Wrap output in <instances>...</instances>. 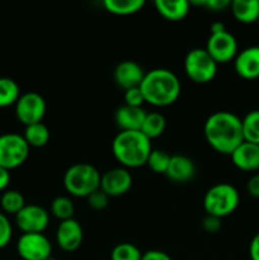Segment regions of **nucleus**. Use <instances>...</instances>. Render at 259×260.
<instances>
[{
	"instance_id": "nucleus-1",
	"label": "nucleus",
	"mask_w": 259,
	"mask_h": 260,
	"mask_svg": "<svg viewBox=\"0 0 259 260\" xmlns=\"http://www.w3.org/2000/svg\"><path fill=\"white\" fill-rule=\"evenodd\" d=\"M203 132L207 144L222 155H231L244 141L241 118L229 111L210 114L203 126Z\"/></svg>"
},
{
	"instance_id": "nucleus-2",
	"label": "nucleus",
	"mask_w": 259,
	"mask_h": 260,
	"mask_svg": "<svg viewBox=\"0 0 259 260\" xmlns=\"http://www.w3.org/2000/svg\"><path fill=\"white\" fill-rule=\"evenodd\" d=\"M140 89L146 103L161 108L177 102L182 91V84L172 70L159 68L145 74Z\"/></svg>"
},
{
	"instance_id": "nucleus-3",
	"label": "nucleus",
	"mask_w": 259,
	"mask_h": 260,
	"mask_svg": "<svg viewBox=\"0 0 259 260\" xmlns=\"http://www.w3.org/2000/svg\"><path fill=\"white\" fill-rule=\"evenodd\" d=\"M151 150V140L141 131H119L112 141L113 156L126 169L146 165Z\"/></svg>"
},
{
	"instance_id": "nucleus-4",
	"label": "nucleus",
	"mask_w": 259,
	"mask_h": 260,
	"mask_svg": "<svg viewBox=\"0 0 259 260\" xmlns=\"http://www.w3.org/2000/svg\"><path fill=\"white\" fill-rule=\"evenodd\" d=\"M102 174L89 162H76L63 174V187L69 194L78 198H86L101 188Z\"/></svg>"
},
{
	"instance_id": "nucleus-5",
	"label": "nucleus",
	"mask_w": 259,
	"mask_h": 260,
	"mask_svg": "<svg viewBox=\"0 0 259 260\" xmlns=\"http://www.w3.org/2000/svg\"><path fill=\"white\" fill-rule=\"evenodd\" d=\"M240 203L239 190L230 183H217L208 188L203 197L206 213L222 220L236 211Z\"/></svg>"
},
{
	"instance_id": "nucleus-6",
	"label": "nucleus",
	"mask_w": 259,
	"mask_h": 260,
	"mask_svg": "<svg viewBox=\"0 0 259 260\" xmlns=\"http://www.w3.org/2000/svg\"><path fill=\"white\" fill-rule=\"evenodd\" d=\"M185 75L196 84H207L217 74V62L206 48H192L184 58Z\"/></svg>"
},
{
	"instance_id": "nucleus-7",
	"label": "nucleus",
	"mask_w": 259,
	"mask_h": 260,
	"mask_svg": "<svg viewBox=\"0 0 259 260\" xmlns=\"http://www.w3.org/2000/svg\"><path fill=\"white\" fill-rule=\"evenodd\" d=\"M29 149L23 135L14 132L0 135V167L9 172L19 168L29 156Z\"/></svg>"
},
{
	"instance_id": "nucleus-8",
	"label": "nucleus",
	"mask_w": 259,
	"mask_h": 260,
	"mask_svg": "<svg viewBox=\"0 0 259 260\" xmlns=\"http://www.w3.org/2000/svg\"><path fill=\"white\" fill-rule=\"evenodd\" d=\"M14 107L18 121L24 126L42 122L47 111L45 98L36 91H27L24 94H20Z\"/></svg>"
},
{
	"instance_id": "nucleus-9",
	"label": "nucleus",
	"mask_w": 259,
	"mask_h": 260,
	"mask_svg": "<svg viewBox=\"0 0 259 260\" xmlns=\"http://www.w3.org/2000/svg\"><path fill=\"white\" fill-rule=\"evenodd\" d=\"M17 253L23 260H46L52 256V244L45 234H22Z\"/></svg>"
},
{
	"instance_id": "nucleus-10",
	"label": "nucleus",
	"mask_w": 259,
	"mask_h": 260,
	"mask_svg": "<svg viewBox=\"0 0 259 260\" xmlns=\"http://www.w3.org/2000/svg\"><path fill=\"white\" fill-rule=\"evenodd\" d=\"M205 48L210 53L211 57L217 62V65L230 62L236 57L239 52L238 41H236L235 36L229 30L210 35Z\"/></svg>"
},
{
	"instance_id": "nucleus-11",
	"label": "nucleus",
	"mask_w": 259,
	"mask_h": 260,
	"mask_svg": "<svg viewBox=\"0 0 259 260\" xmlns=\"http://www.w3.org/2000/svg\"><path fill=\"white\" fill-rule=\"evenodd\" d=\"M15 223L23 234H43L50 223V213L38 205H25L15 215Z\"/></svg>"
},
{
	"instance_id": "nucleus-12",
	"label": "nucleus",
	"mask_w": 259,
	"mask_h": 260,
	"mask_svg": "<svg viewBox=\"0 0 259 260\" xmlns=\"http://www.w3.org/2000/svg\"><path fill=\"white\" fill-rule=\"evenodd\" d=\"M132 175L128 169L123 167L112 168L102 174L101 189L111 197H121L126 194L132 187Z\"/></svg>"
},
{
	"instance_id": "nucleus-13",
	"label": "nucleus",
	"mask_w": 259,
	"mask_h": 260,
	"mask_svg": "<svg viewBox=\"0 0 259 260\" xmlns=\"http://www.w3.org/2000/svg\"><path fill=\"white\" fill-rule=\"evenodd\" d=\"M56 243L62 250L75 251L83 244L84 231L79 221L75 218L61 221L56 229Z\"/></svg>"
},
{
	"instance_id": "nucleus-14",
	"label": "nucleus",
	"mask_w": 259,
	"mask_h": 260,
	"mask_svg": "<svg viewBox=\"0 0 259 260\" xmlns=\"http://www.w3.org/2000/svg\"><path fill=\"white\" fill-rule=\"evenodd\" d=\"M145 74L146 73L144 69L136 61L124 60L116 66L113 78L117 85L121 86L123 90H127L131 88H139L144 80Z\"/></svg>"
},
{
	"instance_id": "nucleus-15",
	"label": "nucleus",
	"mask_w": 259,
	"mask_h": 260,
	"mask_svg": "<svg viewBox=\"0 0 259 260\" xmlns=\"http://www.w3.org/2000/svg\"><path fill=\"white\" fill-rule=\"evenodd\" d=\"M234 69L240 78L253 80L259 78V46L239 51L234 58Z\"/></svg>"
},
{
	"instance_id": "nucleus-16",
	"label": "nucleus",
	"mask_w": 259,
	"mask_h": 260,
	"mask_svg": "<svg viewBox=\"0 0 259 260\" xmlns=\"http://www.w3.org/2000/svg\"><path fill=\"white\" fill-rule=\"evenodd\" d=\"M231 161L243 172L259 170V145L243 141L230 155Z\"/></svg>"
},
{
	"instance_id": "nucleus-17",
	"label": "nucleus",
	"mask_w": 259,
	"mask_h": 260,
	"mask_svg": "<svg viewBox=\"0 0 259 260\" xmlns=\"http://www.w3.org/2000/svg\"><path fill=\"white\" fill-rule=\"evenodd\" d=\"M165 175L174 183H187L196 175V164L190 157L177 154L170 157L169 167Z\"/></svg>"
},
{
	"instance_id": "nucleus-18",
	"label": "nucleus",
	"mask_w": 259,
	"mask_h": 260,
	"mask_svg": "<svg viewBox=\"0 0 259 260\" xmlns=\"http://www.w3.org/2000/svg\"><path fill=\"white\" fill-rule=\"evenodd\" d=\"M147 112L142 107H119L114 114V121L121 131H140Z\"/></svg>"
},
{
	"instance_id": "nucleus-19",
	"label": "nucleus",
	"mask_w": 259,
	"mask_h": 260,
	"mask_svg": "<svg viewBox=\"0 0 259 260\" xmlns=\"http://www.w3.org/2000/svg\"><path fill=\"white\" fill-rule=\"evenodd\" d=\"M154 5L163 18L173 22L184 19L190 8V3L187 0H156Z\"/></svg>"
},
{
	"instance_id": "nucleus-20",
	"label": "nucleus",
	"mask_w": 259,
	"mask_h": 260,
	"mask_svg": "<svg viewBox=\"0 0 259 260\" xmlns=\"http://www.w3.org/2000/svg\"><path fill=\"white\" fill-rule=\"evenodd\" d=\"M230 9L234 18L243 24L259 19V0H233Z\"/></svg>"
},
{
	"instance_id": "nucleus-21",
	"label": "nucleus",
	"mask_w": 259,
	"mask_h": 260,
	"mask_svg": "<svg viewBox=\"0 0 259 260\" xmlns=\"http://www.w3.org/2000/svg\"><path fill=\"white\" fill-rule=\"evenodd\" d=\"M50 128L43 122L25 126L23 137L29 147H43L50 141Z\"/></svg>"
},
{
	"instance_id": "nucleus-22",
	"label": "nucleus",
	"mask_w": 259,
	"mask_h": 260,
	"mask_svg": "<svg viewBox=\"0 0 259 260\" xmlns=\"http://www.w3.org/2000/svg\"><path fill=\"white\" fill-rule=\"evenodd\" d=\"M103 7L114 15H131L145 7V0H104Z\"/></svg>"
},
{
	"instance_id": "nucleus-23",
	"label": "nucleus",
	"mask_w": 259,
	"mask_h": 260,
	"mask_svg": "<svg viewBox=\"0 0 259 260\" xmlns=\"http://www.w3.org/2000/svg\"><path fill=\"white\" fill-rule=\"evenodd\" d=\"M167 128V119L159 112H150L146 113V117L144 119L141 129L140 131L147 137V139H157L164 134Z\"/></svg>"
},
{
	"instance_id": "nucleus-24",
	"label": "nucleus",
	"mask_w": 259,
	"mask_h": 260,
	"mask_svg": "<svg viewBox=\"0 0 259 260\" xmlns=\"http://www.w3.org/2000/svg\"><path fill=\"white\" fill-rule=\"evenodd\" d=\"M20 96V88L15 80L2 76L0 78V108L15 106Z\"/></svg>"
},
{
	"instance_id": "nucleus-25",
	"label": "nucleus",
	"mask_w": 259,
	"mask_h": 260,
	"mask_svg": "<svg viewBox=\"0 0 259 260\" xmlns=\"http://www.w3.org/2000/svg\"><path fill=\"white\" fill-rule=\"evenodd\" d=\"M27 205L24 196L15 189H7L0 197V207L5 215H17Z\"/></svg>"
},
{
	"instance_id": "nucleus-26",
	"label": "nucleus",
	"mask_w": 259,
	"mask_h": 260,
	"mask_svg": "<svg viewBox=\"0 0 259 260\" xmlns=\"http://www.w3.org/2000/svg\"><path fill=\"white\" fill-rule=\"evenodd\" d=\"M244 141L259 145V109L248 112L241 118Z\"/></svg>"
},
{
	"instance_id": "nucleus-27",
	"label": "nucleus",
	"mask_w": 259,
	"mask_h": 260,
	"mask_svg": "<svg viewBox=\"0 0 259 260\" xmlns=\"http://www.w3.org/2000/svg\"><path fill=\"white\" fill-rule=\"evenodd\" d=\"M51 213L53 217L57 220L65 221L74 218V213H75V206L71 198L66 197V196H60L56 197L51 203Z\"/></svg>"
},
{
	"instance_id": "nucleus-28",
	"label": "nucleus",
	"mask_w": 259,
	"mask_h": 260,
	"mask_svg": "<svg viewBox=\"0 0 259 260\" xmlns=\"http://www.w3.org/2000/svg\"><path fill=\"white\" fill-rule=\"evenodd\" d=\"M170 157L172 155L168 151L161 149H152L150 152L149 157H147L146 165L157 174H165L168 167H169Z\"/></svg>"
},
{
	"instance_id": "nucleus-29",
	"label": "nucleus",
	"mask_w": 259,
	"mask_h": 260,
	"mask_svg": "<svg viewBox=\"0 0 259 260\" xmlns=\"http://www.w3.org/2000/svg\"><path fill=\"white\" fill-rule=\"evenodd\" d=\"M142 251L135 244H117L111 251V260H141Z\"/></svg>"
},
{
	"instance_id": "nucleus-30",
	"label": "nucleus",
	"mask_w": 259,
	"mask_h": 260,
	"mask_svg": "<svg viewBox=\"0 0 259 260\" xmlns=\"http://www.w3.org/2000/svg\"><path fill=\"white\" fill-rule=\"evenodd\" d=\"M13 236V226L8 215L0 212V249L5 248L10 243Z\"/></svg>"
},
{
	"instance_id": "nucleus-31",
	"label": "nucleus",
	"mask_w": 259,
	"mask_h": 260,
	"mask_svg": "<svg viewBox=\"0 0 259 260\" xmlns=\"http://www.w3.org/2000/svg\"><path fill=\"white\" fill-rule=\"evenodd\" d=\"M86 202H88L89 207L93 208V210L102 211L108 206L109 197L99 188V189H96L95 192H93L90 196L86 197Z\"/></svg>"
},
{
	"instance_id": "nucleus-32",
	"label": "nucleus",
	"mask_w": 259,
	"mask_h": 260,
	"mask_svg": "<svg viewBox=\"0 0 259 260\" xmlns=\"http://www.w3.org/2000/svg\"><path fill=\"white\" fill-rule=\"evenodd\" d=\"M123 101L124 106L130 107H142V104L145 103L144 95H142L141 89L139 88H131L124 90L123 94Z\"/></svg>"
},
{
	"instance_id": "nucleus-33",
	"label": "nucleus",
	"mask_w": 259,
	"mask_h": 260,
	"mask_svg": "<svg viewBox=\"0 0 259 260\" xmlns=\"http://www.w3.org/2000/svg\"><path fill=\"white\" fill-rule=\"evenodd\" d=\"M201 226H202V229L206 233L215 234L220 230L221 226H222V222H221V218L211 215H206L202 218V221H201Z\"/></svg>"
},
{
	"instance_id": "nucleus-34",
	"label": "nucleus",
	"mask_w": 259,
	"mask_h": 260,
	"mask_svg": "<svg viewBox=\"0 0 259 260\" xmlns=\"http://www.w3.org/2000/svg\"><path fill=\"white\" fill-rule=\"evenodd\" d=\"M246 190L254 198H259V173L253 174L246 183Z\"/></svg>"
},
{
	"instance_id": "nucleus-35",
	"label": "nucleus",
	"mask_w": 259,
	"mask_h": 260,
	"mask_svg": "<svg viewBox=\"0 0 259 260\" xmlns=\"http://www.w3.org/2000/svg\"><path fill=\"white\" fill-rule=\"evenodd\" d=\"M231 2L229 0H205L203 2V7H207L208 9L215 10V12H220V10L230 8Z\"/></svg>"
},
{
	"instance_id": "nucleus-36",
	"label": "nucleus",
	"mask_w": 259,
	"mask_h": 260,
	"mask_svg": "<svg viewBox=\"0 0 259 260\" xmlns=\"http://www.w3.org/2000/svg\"><path fill=\"white\" fill-rule=\"evenodd\" d=\"M141 260H173L169 254L161 250H147L142 254Z\"/></svg>"
},
{
	"instance_id": "nucleus-37",
	"label": "nucleus",
	"mask_w": 259,
	"mask_h": 260,
	"mask_svg": "<svg viewBox=\"0 0 259 260\" xmlns=\"http://www.w3.org/2000/svg\"><path fill=\"white\" fill-rule=\"evenodd\" d=\"M249 258L250 260H259V233L253 236L249 244Z\"/></svg>"
},
{
	"instance_id": "nucleus-38",
	"label": "nucleus",
	"mask_w": 259,
	"mask_h": 260,
	"mask_svg": "<svg viewBox=\"0 0 259 260\" xmlns=\"http://www.w3.org/2000/svg\"><path fill=\"white\" fill-rule=\"evenodd\" d=\"M9 183H10V172L9 170L4 169L3 167H0V192L7 190Z\"/></svg>"
},
{
	"instance_id": "nucleus-39",
	"label": "nucleus",
	"mask_w": 259,
	"mask_h": 260,
	"mask_svg": "<svg viewBox=\"0 0 259 260\" xmlns=\"http://www.w3.org/2000/svg\"><path fill=\"white\" fill-rule=\"evenodd\" d=\"M226 30L225 24L222 22H213L212 24L210 25V32L211 35H215V33H221Z\"/></svg>"
},
{
	"instance_id": "nucleus-40",
	"label": "nucleus",
	"mask_w": 259,
	"mask_h": 260,
	"mask_svg": "<svg viewBox=\"0 0 259 260\" xmlns=\"http://www.w3.org/2000/svg\"><path fill=\"white\" fill-rule=\"evenodd\" d=\"M46 260H57V259H56V258H53V256H50V258H48V259H46Z\"/></svg>"
}]
</instances>
